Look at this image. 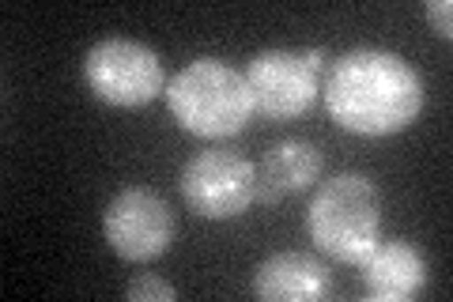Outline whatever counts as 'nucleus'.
<instances>
[{
    "instance_id": "f257e3e1",
    "label": "nucleus",
    "mask_w": 453,
    "mask_h": 302,
    "mask_svg": "<svg viewBox=\"0 0 453 302\" xmlns=\"http://www.w3.org/2000/svg\"><path fill=\"white\" fill-rule=\"evenodd\" d=\"M321 98L344 133L366 140L396 136L416 125L423 110V76L401 53L359 46L333 61Z\"/></svg>"
},
{
    "instance_id": "1a4fd4ad",
    "label": "nucleus",
    "mask_w": 453,
    "mask_h": 302,
    "mask_svg": "<svg viewBox=\"0 0 453 302\" xmlns=\"http://www.w3.org/2000/svg\"><path fill=\"white\" fill-rule=\"evenodd\" d=\"M325 170V155L314 140L303 136H288L268 143L261 163H257V190H253V200L261 208H276L283 197L310 190Z\"/></svg>"
},
{
    "instance_id": "f03ea898",
    "label": "nucleus",
    "mask_w": 453,
    "mask_h": 302,
    "mask_svg": "<svg viewBox=\"0 0 453 302\" xmlns=\"http://www.w3.org/2000/svg\"><path fill=\"white\" fill-rule=\"evenodd\" d=\"M166 106L186 133L201 140L238 136L253 118L250 83L219 57H196L166 80Z\"/></svg>"
},
{
    "instance_id": "9d476101",
    "label": "nucleus",
    "mask_w": 453,
    "mask_h": 302,
    "mask_svg": "<svg viewBox=\"0 0 453 302\" xmlns=\"http://www.w3.org/2000/svg\"><path fill=\"white\" fill-rule=\"evenodd\" d=\"M333 291V272L318 253L283 250L265 257L253 272V295L261 302H321Z\"/></svg>"
},
{
    "instance_id": "f8f14e48",
    "label": "nucleus",
    "mask_w": 453,
    "mask_h": 302,
    "mask_svg": "<svg viewBox=\"0 0 453 302\" xmlns=\"http://www.w3.org/2000/svg\"><path fill=\"white\" fill-rule=\"evenodd\" d=\"M427 19L438 38H453V4L449 0H427Z\"/></svg>"
},
{
    "instance_id": "423d86ee",
    "label": "nucleus",
    "mask_w": 453,
    "mask_h": 302,
    "mask_svg": "<svg viewBox=\"0 0 453 302\" xmlns=\"http://www.w3.org/2000/svg\"><path fill=\"white\" fill-rule=\"evenodd\" d=\"M178 190L189 212H196L201 220H216V223L238 220L253 205L257 166L234 148H208V151H196L181 166Z\"/></svg>"
},
{
    "instance_id": "9b49d317",
    "label": "nucleus",
    "mask_w": 453,
    "mask_h": 302,
    "mask_svg": "<svg viewBox=\"0 0 453 302\" xmlns=\"http://www.w3.org/2000/svg\"><path fill=\"white\" fill-rule=\"evenodd\" d=\"M125 298L133 302H174L178 298V287L155 276V272H140V276L129 280V287H125Z\"/></svg>"
},
{
    "instance_id": "0eeeda50",
    "label": "nucleus",
    "mask_w": 453,
    "mask_h": 302,
    "mask_svg": "<svg viewBox=\"0 0 453 302\" xmlns=\"http://www.w3.org/2000/svg\"><path fill=\"white\" fill-rule=\"evenodd\" d=\"M242 76L253 110L273 121L303 118L318 103V72L306 65L303 50H261L250 57Z\"/></svg>"
},
{
    "instance_id": "20e7f679",
    "label": "nucleus",
    "mask_w": 453,
    "mask_h": 302,
    "mask_svg": "<svg viewBox=\"0 0 453 302\" xmlns=\"http://www.w3.org/2000/svg\"><path fill=\"white\" fill-rule=\"evenodd\" d=\"M83 80L106 106L140 110L166 95V68L159 53L136 38H103L83 57Z\"/></svg>"
},
{
    "instance_id": "7ed1b4c3",
    "label": "nucleus",
    "mask_w": 453,
    "mask_h": 302,
    "mask_svg": "<svg viewBox=\"0 0 453 302\" xmlns=\"http://www.w3.org/2000/svg\"><path fill=\"white\" fill-rule=\"evenodd\" d=\"M314 246L340 265H359L381 238V193L366 174H336L318 185L306 208Z\"/></svg>"
},
{
    "instance_id": "39448f33",
    "label": "nucleus",
    "mask_w": 453,
    "mask_h": 302,
    "mask_svg": "<svg viewBox=\"0 0 453 302\" xmlns=\"http://www.w3.org/2000/svg\"><path fill=\"white\" fill-rule=\"evenodd\" d=\"M174 208L166 205L163 193L148 185H129V190L113 193L103 212V235L106 246L129 265H148L174 246Z\"/></svg>"
},
{
    "instance_id": "6e6552de",
    "label": "nucleus",
    "mask_w": 453,
    "mask_h": 302,
    "mask_svg": "<svg viewBox=\"0 0 453 302\" xmlns=\"http://www.w3.org/2000/svg\"><path fill=\"white\" fill-rule=\"evenodd\" d=\"M366 298L408 302L427 287V257L408 238H378V246L356 265Z\"/></svg>"
}]
</instances>
